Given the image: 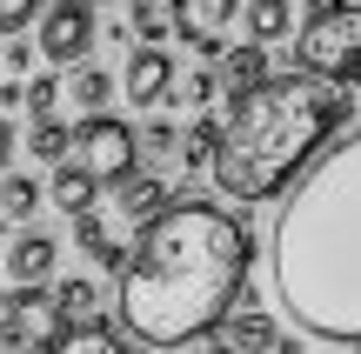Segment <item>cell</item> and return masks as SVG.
<instances>
[{
    "label": "cell",
    "instance_id": "1",
    "mask_svg": "<svg viewBox=\"0 0 361 354\" xmlns=\"http://www.w3.org/2000/svg\"><path fill=\"white\" fill-rule=\"evenodd\" d=\"M268 227L274 301L308 341L361 348V127L281 187Z\"/></svg>",
    "mask_w": 361,
    "mask_h": 354
},
{
    "label": "cell",
    "instance_id": "2",
    "mask_svg": "<svg viewBox=\"0 0 361 354\" xmlns=\"http://www.w3.org/2000/svg\"><path fill=\"white\" fill-rule=\"evenodd\" d=\"M255 267V234L214 201H168L134 227L114 267V315L141 348H188L234 315V294Z\"/></svg>",
    "mask_w": 361,
    "mask_h": 354
},
{
    "label": "cell",
    "instance_id": "3",
    "mask_svg": "<svg viewBox=\"0 0 361 354\" xmlns=\"http://www.w3.org/2000/svg\"><path fill=\"white\" fill-rule=\"evenodd\" d=\"M355 114V94L341 80H314V74H268L261 87L234 94L221 114V141H214V187L241 208L274 201Z\"/></svg>",
    "mask_w": 361,
    "mask_h": 354
},
{
    "label": "cell",
    "instance_id": "4",
    "mask_svg": "<svg viewBox=\"0 0 361 354\" xmlns=\"http://www.w3.org/2000/svg\"><path fill=\"white\" fill-rule=\"evenodd\" d=\"M361 67V0H322L295 34V74L355 80Z\"/></svg>",
    "mask_w": 361,
    "mask_h": 354
},
{
    "label": "cell",
    "instance_id": "5",
    "mask_svg": "<svg viewBox=\"0 0 361 354\" xmlns=\"http://www.w3.org/2000/svg\"><path fill=\"white\" fill-rule=\"evenodd\" d=\"M67 154H74L94 181H107V187H114L121 174H134V160H141V154H134V127L114 120V114H87L74 127V147H67Z\"/></svg>",
    "mask_w": 361,
    "mask_h": 354
},
{
    "label": "cell",
    "instance_id": "6",
    "mask_svg": "<svg viewBox=\"0 0 361 354\" xmlns=\"http://www.w3.org/2000/svg\"><path fill=\"white\" fill-rule=\"evenodd\" d=\"M94 40H101L94 0H47V7H40V61H54V67H80Z\"/></svg>",
    "mask_w": 361,
    "mask_h": 354
},
{
    "label": "cell",
    "instance_id": "7",
    "mask_svg": "<svg viewBox=\"0 0 361 354\" xmlns=\"http://www.w3.org/2000/svg\"><path fill=\"white\" fill-rule=\"evenodd\" d=\"M241 0H174V34L194 53H221V34L234 27Z\"/></svg>",
    "mask_w": 361,
    "mask_h": 354
},
{
    "label": "cell",
    "instance_id": "8",
    "mask_svg": "<svg viewBox=\"0 0 361 354\" xmlns=\"http://www.w3.org/2000/svg\"><path fill=\"white\" fill-rule=\"evenodd\" d=\"M168 201H174V187L161 181V174H147V167H134V174H121V181H114V214L128 227H147Z\"/></svg>",
    "mask_w": 361,
    "mask_h": 354
},
{
    "label": "cell",
    "instance_id": "9",
    "mask_svg": "<svg viewBox=\"0 0 361 354\" xmlns=\"http://www.w3.org/2000/svg\"><path fill=\"white\" fill-rule=\"evenodd\" d=\"M174 87V61L161 47H134L128 53V74H121V94H128L134 107H161Z\"/></svg>",
    "mask_w": 361,
    "mask_h": 354
},
{
    "label": "cell",
    "instance_id": "10",
    "mask_svg": "<svg viewBox=\"0 0 361 354\" xmlns=\"http://www.w3.org/2000/svg\"><path fill=\"white\" fill-rule=\"evenodd\" d=\"M54 254H61V241L40 234V227H27V234L7 248V261H0V267L13 274V288H40V281L54 274Z\"/></svg>",
    "mask_w": 361,
    "mask_h": 354
},
{
    "label": "cell",
    "instance_id": "11",
    "mask_svg": "<svg viewBox=\"0 0 361 354\" xmlns=\"http://www.w3.org/2000/svg\"><path fill=\"white\" fill-rule=\"evenodd\" d=\"M241 34L255 40V47H274V40L295 34V0H241Z\"/></svg>",
    "mask_w": 361,
    "mask_h": 354
},
{
    "label": "cell",
    "instance_id": "12",
    "mask_svg": "<svg viewBox=\"0 0 361 354\" xmlns=\"http://www.w3.org/2000/svg\"><path fill=\"white\" fill-rule=\"evenodd\" d=\"M74 241H80V254H87L94 267H107V274L128 261V241H121L114 227H107V214H94V208H80V214H74Z\"/></svg>",
    "mask_w": 361,
    "mask_h": 354
},
{
    "label": "cell",
    "instance_id": "13",
    "mask_svg": "<svg viewBox=\"0 0 361 354\" xmlns=\"http://www.w3.org/2000/svg\"><path fill=\"white\" fill-rule=\"evenodd\" d=\"M214 61H221V74H214V80L228 87V101L268 80V47H255V40H241V47H221Z\"/></svg>",
    "mask_w": 361,
    "mask_h": 354
},
{
    "label": "cell",
    "instance_id": "14",
    "mask_svg": "<svg viewBox=\"0 0 361 354\" xmlns=\"http://www.w3.org/2000/svg\"><path fill=\"white\" fill-rule=\"evenodd\" d=\"M54 315H61V328H80V321H101V288H94L87 274H67V281H54Z\"/></svg>",
    "mask_w": 361,
    "mask_h": 354
},
{
    "label": "cell",
    "instance_id": "15",
    "mask_svg": "<svg viewBox=\"0 0 361 354\" xmlns=\"http://www.w3.org/2000/svg\"><path fill=\"white\" fill-rule=\"evenodd\" d=\"M94 187H101V181H94L80 160H54V181L40 187V194H47L61 214H80V208H94Z\"/></svg>",
    "mask_w": 361,
    "mask_h": 354
},
{
    "label": "cell",
    "instance_id": "16",
    "mask_svg": "<svg viewBox=\"0 0 361 354\" xmlns=\"http://www.w3.org/2000/svg\"><path fill=\"white\" fill-rule=\"evenodd\" d=\"M221 328H228V348H241V354H268L274 348V315L268 308H241V315H221Z\"/></svg>",
    "mask_w": 361,
    "mask_h": 354
},
{
    "label": "cell",
    "instance_id": "17",
    "mask_svg": "<svg viewBox=\"0 0 361 354\" xmlns=\"http://www.w3.org/2000/svg\"><path fill=\"white\" fill-rule=\"evenodd\" d=\"M214 141H221V114H194L188 120V134H174V154H180V167H207L214 160Z\"/></svg>",
    "mask_w": 361,
    "mask_h": 354
},
{
    "label": "cell",
    "instance_id": "18",
    "mask_svg": "<svg viewBox=\"0 0 361 354\" xmlns=\"http://www.w3.org/2000/svg\"><path fill=\"white\" fill-rule=\"evenodd\" d=\"M67 94H74V107H87V114H101L107 107V94H114V74H107V67H94V61H80L74 74L61 80Z\"/></svg>",
    "mask_w": 361,
    "mask_h": 354
},
{
    "label": "cell",
    "instance_id": "19",
    "mask_svg": "<svg viewBox=\"0 0 361 354\" xmlns=\"http://www.w3.org/2000/svg\"><path fill=\"white\" fill-rule=\"evenodd\" d=\"M54 354H128V348H121L114 328H101V321H80V328H61Z\"/></svg>",
    "mask_w": 361,
    "mask_h": 354
},
{
    "label": "cell",
    "instance_id": "20",
    "mask_svg": "<svg viewBox=\"0 0 361 354\" xmlns=\"http://www.w3.org/2000/svg\"><path fill=\"white\" fill-rule=\"evenodd\" d=\"M67 147H74V127L67 120H34V134H27V154L34 160H67Z\"/></svg>",
    "mask_w": 361,
    "mask_h": 354
},
{
    "label": "cell",
    "instance_id": "21",
    "mask_svg": "<svg viewBox=\"0 0 361 354\" xmlns=\"http://www.w3.org/2000/svg\"><path fill=\"white\" fill-rule=\"evenodd\" d=\"M174 107H194V114H207V101H214V94H221V80L214 74H207V67H194V74H174Z\"/></svg>",
    "mask_w": 361,
    "mask_h": 354
},
{
    "label": "cell",
    "instance_id": "22",
    "mask_svg": "<svg viewBox=\"0 0 361 354\" xmlns=\"http://www.w3.org/2000/svg\"><path fill=\"white\" fill-rule=\"evenodd\" d=\"M141 34V47H161V34H168V7L161 0H134V20H128V40Z\"/></svg>",
    "mask_w": 361,
    "mask_h": 354
},
{
    "label": "cell",
    "instance_id": "23",
    "mask_svg": "<svg viewBox=\"0 0 361 354\" xmlns=\"http://www.w3.org/2000/svg\"><path fill=\"white\" fill-rule=\"evenodd\" d=\"M0 208L7 214H34L40 208V181L34 174H7V181H0Z\"/></svg>",
    "mask_w": 361,
    "mask_h": 354
},
{
    "label": "cell",
    "instance_id": "24",
    "mask_svg": "<svg viewBox=\"0 0 361 354\" xmlns=\"http://www.w3.org/2000/svg\"><path fill=\"white\" fill-rule=\"evenodd\" d=\"M54 101H61V80H54V74H34V80H20V107H27L34 120H47V114H54Z\"/></svg>",
    "mask_w": 361,
    "mask_h": 354
},
{
    "label": "cell",
    "instance_id": "25",
    "mask_svg": "<svg viewBox=\"0 0 361 354\" xmlns=\"http://www.w3.org/2000/svg\"><path fill=\"white\" fill-rule=\"evenodd\" d=\"M47 0H0V34H27V20H40Z\"/></svg>",
    "mask_w": 361,
    "mask_h": 354
},
{
    "label": "cell",
    "instance_id": "26",
    "mask_svg": "<svg viewBox=\"0 0 361 354\" xmlns=\"http://www.w3.org/2000/svg\"><path fill=\"white\" fill-rule=\"evenodd\" d=\"M134 154H174V120H147L134 134Z\"/></svg>",
    "mask_w": 361,
    "mask_h": 354
},
{
    "label": "cell",
    "instance_id": "27",
    "mask_svg": "<svg viewBox=\"0 0 361 354\" xmlns=\"http://www.w3.org/2000/svg\"><path fill=\"white\" fill-rule=\"evenodd\" d=\"M7 67H13V74H27V40H20V34L7 40Z\"/></svg>",
    "mask_w": 361,
    "mask_h": 354
},
{
    "label": "cell",
    "instance_id": "28",
    "mask_svg": "<svg viewBox=\"0 0 361 354\" xmlns=\"http://www.w3.org/2000/svg\"><path fill=\"white\" fill-rule=\"evenodd\" d=\"M7 160H13V127L0 120V167H7Z\"/></svg>",
    "mask_w": 361,
    "mask_h": 354
},
{
    "label": "cell",
    "instance_id": "29",
    "mask_svg": "<svg viewBox=\"0 0 361 354\" xmlns=\"http://www.w3.org/2000/svg\"><path fill=\"white\" fill-rule=\"evenodd\" d=\"M268 354H301V341H295V334H274V348Z\"/></svg>",
    "mask_w": 361,
    "mask_h": 354
},
{
    "label": "cell",
    "instance_id": "30",
    "mask_svg": "<svg viewBox=\"0 0 361 354\" xmlns=\"http://www.w3.org/2000/svg\"><path fill=\"white\" fill-rule=\"evenodd\" d=\"M201 354H241V348H228V341H214V348H201Z\"/></svg>",
    "mask_w": 361,
    "mask_h": 354
},
{
    "label": "cell",
    "instance_id": "31",
    "mask_svg": "<svg viewBox=\"0 0 361 354\" xmlns=\"http://www.w3.org/2000/svg\"><path fill=\"white\" fill-rule=\"evenodd\" d=\"M355 94H361V67H355Z\"/></svg>",
    "mask_w": 361,
    "mask_h": 354
},
{
    "label": "cell",
    "instance_id": "32",
    "mask_svg": "<svg viewBox=\"0 0 361 354\" xmlns=\"http://www.w3.org/2000/svg\"><path fill=\"white\" fill-rule=\"evenodd\" d=\"M0 241H7V221H0Z\"/></svg>",
    "mask_w": 361,
    "mask_h": 354
},
{
    "label": "cell",
    "instance_id": "33",
    "mask_svg": "<svg viewBox=\"0 0 361 354\" xmlns=\"http://www.w3.org/2000/svg\"><path fill=\"white\" fill-rule=\"evenodd\" d=\"M161 7H174V0H161Z\"/></svg>",
    "mask_w": 361,
    "mask_h": 354
},
{
    "label": "cell",
    "instance_id": "34",
    "mask_svg": "<svg viewBox=\"0 0 361 354\" xmlns=\"http://www.w3.org/2000/svg\"><path fill=\"white\" fill-rule=\"evenodd\" d=\"M348 354H361V348H348Z\"/></svg>",
    "mask_w": 361,
    "mask_h": 354
},
{
    "label": "cell",
    "instance_id": "35",
    "mask_svg": "<svg viewBox=\"0 0 361 354\" xmlns=\"http://www.w3.org/2000/svg\"><path fill=\"white\" fill-rule=\"evenodd\" d=\"M128 354H134V348H128Z\"/></svg>",
    "mask_w": 361,
    "mask_h": 354
}]
</instances>
